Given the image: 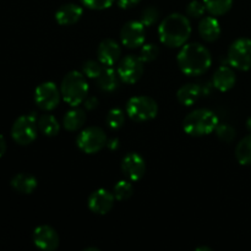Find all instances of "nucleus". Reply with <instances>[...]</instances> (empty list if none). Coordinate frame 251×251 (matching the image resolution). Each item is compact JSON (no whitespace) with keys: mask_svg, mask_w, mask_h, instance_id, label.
<instances>
[{"mask_svg":"<svg viewBox=\"0 0 251 251\" xmlns=\"http://www.w3.org/2000/svg\"><path fill=\"white\" fill-rule=\"evenodd\" d=\"M176 63L184 75L200 76L212 65V55L201 43H185L176 55Z\"/></svg>","mask_w":251,"mask_h":251,"instance_id":"1","label":"nucleus"},{"mask_svg":"<svg viewBox=\"0 0 251 251\" xmlns=\"http://www.w3.org/2000/svg\"><path fill=\"white\" fill-rule=\"evenodd\" d=\"M191 34V24L188 16L179 12L168 15L158 27L161 43L169 48H179L186 43Z\"/></svg>","mask_w":251,"mask_h":251,"instance_id":"2","label":"nucleus"},{"mask_svg":"<svg viewBox=\"0 0 251 251\" xmlns=\"http://www.w3.org/2000/svg\"><path fill=\"white\" fill-rule=\"evenodd\" d=\"M63 100L70 107H78L85 102L88 95L87 77L77 70L69 71L60 85Z\"/></svg>","mask_w":251,"mask_h":251,"instance_id":"3","label":"nucleus"},{"mask_svg":"<svg viewBox=\"0 0 251 251\" xmlns=\"http://www.w3.org/2000/svg\"><path fill=\"white\" fill-rule=\"evenodd\" d=\"M218 123L217 115L212 110L199 108L186 115L183 122V130L190 136H206L215 131Z\"/></svg>","mask_w":251,"mask_h":251,"instance_id":"4","label":"nucleus"},{"mask_svg":"<svg viewBox=\"0 0 251 251\" xmlns=\"http://www.w3.org/2000/svg\"><path fill=\"white\" fill-rule=\"evenodd\" d=\"M126 114L132 122H150L158 114V104L149 96H135L127 100Z\"/></svg>","mask_w":251,"mask_h":251,"instance_id":"5","label":"nucleus"},{"mask_svg":"<svg viewBox=\"0 0 251 251\" xmlns=\"http://www.w3.org/2000/svg\"><path fill=\"white\" fill-rule=\"evenodd\" d=\"M36 113L28 115H21L15 120L11 127V137L20 146H27L37 139L38 132Z\"/></svg>","mask_w":251,"mask_h":251,"instance_id":"6","label":"nucleus"},{"mask_svg":"<svg viewBox=\"0 0 251 251\" xmlns=\"http://www.w3.org/2000/svg\"><path fill=\"white\" fill-rule=\"evenodd\" d=\"M107 134L102 127L88 126L78 134L76 144L86 154H95L107 146Z\"/></svg>","mask_w":251,"mask_h":251,"instance_id":"7","label":"nucleus"},{"mask_svg":"<svg viewBox=\"0 0 251 251\" xmlns=\"http://www.w3.org/2000/svg\"><path fill=\"white\" fill-rule=\"evenodd\" d=\"M228 64L233 69L248 71L251 69V39L238 38L230 44L227 54Z\"/></svg>","mask_w":251,"mask_h":251,"instance_id":"8","label":"nucleus"},{"mask_svg":"<svg viewBox=\"0 0 251 251\" xmlns=\"http://www.w3.org/2000/svg\"><path fill=\"white\" fill-rule=\"evenodd\" d=\"M61 92L60 88L51 81L41 83L37 86L34 91V102L38 105L39 109L44 112H50L55 109L60 103Z\"/></svg>","mask_w":251,"mask_h":251,"instance_id":"9","label":"nucleus"},{"mask_svg":"<svg viewBox=\"0 0 251 251\" xmlns=\"http://www.w3.org/2000/svg\"><path fill=\"white\" fill-rule=\"evenodd\" d=\"M144 61L136 55H126L118 64V75L120 81L126 85H134L142 77L145 71Z\"/></svg>","mask_w":251,"mask_h":251,"instance_id":"10","label":"nucleus"},{"mask_svg":"<svg viewBox=\"0 0 251 251\" xmlns=\"http://www.w3.org/2000/svg\"><path fill=\"white\" fill-rule=\"evenodd\" d=\"M120 41L123 46L129 49H136L142 47L146 41V27L141 21H127L120 29Z\"/></svg>","mask_w":251,"mask_h":251,"instance_id":"11","label":"nucleus"},{"mask_svg":"<svg viewBox=\"0 0 251 251\" xmlns=\"http://www.w3.org/2000/svg\"><path fill=\"white\" fill-rule=\"evenodd\" d=\"M122 172L126 176L127 180L136 183L141 180L146 173V161L141 154L136 152H130L123 158Z\"/></svg>","mask_w":251,"mask_h":251,"instance_id":"12","label":"nucleus"},{"mask_svg":"<svg viewBox=\"0 0 251 251\" xmlns=\"http://www.w3.org/2000/svg\"><path fill=\"white\" fill-rule=\"evenodd\" d=\"M114 202V194L108 191L107 189H97L88 196L87 206L91 212L103 216L112 211Z\"/></svg>","mask_w":251,"mask_h":251,"instance_id":"13","label":"nucleus"},{"mask_svg":"<svg viewBox=\"0 0 251 251\" xmlns=\"http://www.w3.org/2000/svg\"><path fill=\"white\" fill-rule=\"evenodd\" d=\"M33 243L38 249L44 251H54L59 248L60 238L58 232L50 226H38L33 230Z\"/></svg>","mask_w":251,"mask_h":251,"instance_id":"14","label":"nucleus"},{"mask_svg":"<svg viewBox=\"0 0 251 251\" xmlns=\"http://www.w3.org/2000/svg\"><path fill=\"white\" fill-rule=\"evenodd\" d=\"M122 55L119 43L112 38L103 39L97 48V58L104 66H114Z\"/></svg>","mask_w":251,"mask_h":251,"instance_id":"15","label":"nucleus"},{"mask_svg":"<svg viewBox=\"0 0 251 251\" xmlns=\"http://www.w3.org/2000/svg\"><path fill=\"white\" fill-rule=\"evenodd\" d=\"M235 82H237V76L232 66L222 65L213 74L212 85L220 92H228L234 87Z\"/></svg>","mask_w":251,"mask_h":251,"instance_id":"16","label":"nucleus"},{"mask_svg":"<svg viewBox=\"0 0 251 251\" xmlns=\"http://www.w3.org/2000/svg\"><path fill=\"white\" fill-rule=\"evenodd\" d=\"M83 15V10L80 5L74 4V2H68L64 4L55 12V20L61 26H71L76 22L80 21Z\"/></svg>","mask_w":251,"mask_h":251,"instance_id":"17","label":"nucleus"},{"mask_svg":"<svg viewBox=\"0 0 251 251\" xmlns=\"http://www.w3.org/2000/svg\"><path fill=\"white\" fill-rule=\"evenodd\" d=\"M221 25L218 20L215 16H207L203 17L199 24V33H200L201 38L206 42H215L220 38L221 36Z\"/></svg>","mask_w":251,"mask_h":251,"instance_id":"18","label":"nucleus"},{"mask_svg":"<svg viewBox=\"0 0 251 251\" xmlns=\"http://www.w3.org/2000/svg\"><path fill=\"white\" fill-rule=\"evenodd\" d=\"M11 188L15 191L24 195H29L37 189L38 181L32 174L28 173H19L11 179Z\"/></svg>","mask_w":251,"mask_h":251,"instance_id":"19","label":"nucleus"},{"mask_svg":"<svg viewBox=\"0 0 251 251\" xmlns=\"http://www.w3.org/2000/svg\"><path fill=\"white\" fill-rule=\"evenodd\" d=\"M202 93V88L196 83H186L183 85L176 92V100L180 104L185 107H191L195 104Z\"/></svg>","mask_w":251,"mask_h":251,"instance_id":"20","label":"nucleus"},{"mask_svg":"<svg viewBox=\"0 0 251 251\" xmlns=\"http://www.w3.org/2000/svg\"><path fill=\"white\" fill-rule=\"evenodd\" d=\"M98 87L105 92H113L118 88L120 82V77L118 75V71L113 69V66H104L97 78Z\"/></svg>","mask_w":251,"mask_h":251,"instance_id":"21","label":"nucleus"},{"mask_svg":"<svg viewBox=\"0 0 251 251\" xmlns=\"http://www.w3.org/2000/svg\"><path fill=\"white\" fill-rule=\"evenodd\" d=\"M86 119L87 117L85 110L78 107H73V109L66 112L64 115L63 126L68 131H77L85 125Z\"/></svg>","mask_w":251,"mask_h":251,"instance_id":"22","label":"nucleus"},{"mask_svg":"<svg viewBox=\"0 0 251 251\" xmlns=\"http://www.w3.org/2000/svg\"><path fill=\"white\" fill-rule=\"evenodd\" d=\"M39 131L48 137H54L60 131V124L56 118L51 114H43L37 120Z\"/></svg>","mask_w":251,"mask_h":251,"instance_id":"23","label":"nucleus"},{"mask_svg":"<svg viewBox=\"0 0 251 251\" xmlns=\"http://www.w3.org/2000/svg\"><path fill=\"white\" fill-rule=\"evenodd\" d=\"M235 158L242 166H251V134L247 135L237 145Z\"/></svg>","mask_w":251,"mask_h":251,"instance_id":"24","label":"nucleus"},{"mask_svg":"<svg viewBox=\"0 0 251 251\" xmlns=\"http://www.w3.org/2000/svg\"><path fill=\"white\" fill-rule=\"evenodd\" d=\"M206 10L212 16H222L232 9L233 0H202Z\"/></svg>","mask_w":251,"mask_h":251,"instance_id":"25","label":"nucleus"},{"mask_svg":"<svg viewBox=\"0 0 251 251\" xmlns=\"http://www.w3.org/2000/svg\"><path fill=\"white\" fill-rule=\"evenodd\" d=\"M113 194H114V198L117 201L129 200L134 194V186L130 180H120L115 184Z\"/></svg>","mask_w":251,"mask_h":251,"instance_id":"26","label":"nucleus"},{"mask_svg":"<svg viewBox=\"0 0 251 251\" xmlns=\"http://www.w3.org/2000/svg\"><path fill=\"white\" fill-rule=\"evenodd\" d=\"M105 122H107V125L112 130H119L120 127H123V125L125 123L124 112L122 109H119V108H112L108 112Z\"/></svg>","mask_w":251,"mask_h":251,"instance_id":"27","label":"nucleus"},{"mask_svg":"<svg viewBox=\"0 0 251 251\" xmlns=\"http://www.w3.org/2000/svg\"><path fill=\"white\" fill-rule=\"evenodd\" d=\"M103 68H104V65L100 60H87L82 65V74L87 78H95L96 80L100 75Z\"/></svg>","mask_w":251,"mask_h":251,"instance_id":"28","label":"nucleus"},{"mask_svg":"<svg viewBox=\"0 0 251 251\" xmlns=\"http://www.w3.org/2000/svg\"><path fill=\"white\" fill-rule=\"evenodd\" d=\"M158 54H159V48L156 46V44L146 43L141 47L139 58L141 59L144 63H152L153 60H156Z\"/></svg>","mask_w":251,"mask_h":251,"instance_id":"29","label":"nucleus"},{"mask_svg":"<svg viewBox=\"0 0 251 251\" xmlns=\"http://www.w3.org/2000/svg\"><path fill=\"white\" fill-rule=\"evenodd\" d=\"M159 19V11L153 6H149L141 12V17H140V21L144 25L145 27H151L158 21Z\"/></svg>","mask_w":251,"mask_h":251,"instance_id":"30","label":"nucleus"},{"mask_svg":"<svg viewBox=\"0 0 251 251\" xmlns=\"http://www.w3.org/2000/svg\"><path fill=\"white\" fill-rule=\"evenodd\" d=\"M216 135L225 142H232L235 139V129L229 124H220L216 127Z\"/></svg>","mask_w":251,"mask_h":251,"instance_id":"31","label":"nucleus"},{"mask_svg":"<svg viewBox=\"0 0 251 251\" xmlns=\"http://www.w3.org/2000/svg\"><path fill=\"white\" fill-rule=\"evenodd\" d=\"M207 10H206L203 1H199V0H193L186 6V15L190 17H194V19H199V17L203 16V14Z\"/></svg>","mask_w":251,"mask_h":251,"instance_id":"32","label":"nucleus"},{"mask_svg":"<svg viewBox=\"0 0 251 251\" xmlns=\"http://www.w3.org/2000/svg\"><path fill=\"white\" fill-rule=\"evenodd\" d=\"M83 6L91 10H105L113 5L115 0H80Z\"/></svg>","mask_w":251,"mask_h":251,"instance_id":"33","label":"nucleus"},{"mask_svg":"<svg viewBox=\"0 0 251 251\" xmlns=\"http://www.w3.org/2000/svg\"><path fill=\"white\" fill-rule=\"evenodd\" d=\"M140 1H141V0H117L118 5H119V7H122V9H130V7L136 6Z\"/></svg>","mask_w":251,"mask_h":251,"instance_id":"34","label":"nucleus"},{"mask_svg":"<svg viewBox=\"0 0 251 251\" xmlns=\"http://www.w3.org/2000/svg\"><path fill=\"white\" fill-rule=\"evenodd\" d=\"M83 104H85V108L87 110H93L98 105L97 97H87L85 100V102H83Z\"/></svg>","mask_w":251,"mask_h":251,"instance_id":"35","label":"nucleus"},{"mask_svg":"<svg viewBox=\"0 0 251 251\" xmlns=\"http://www.w3.org/2000/svg\"><path fill=\"white\" fill-rule=\"evenodd\" d=\"M107 147L109 150H112V151H114V150H118V147H119V140H118L117 137H113V139L108 140Z\"/></svg>","mask_w":251,"mask_h":251,"instance_id":"36","label":"nucleus"},{"mask_svg":"<svg viewBox=\"0 0 251 251\" xmlns=\"http://www.w3.org/2000/svg\"><path fill=\"white\" fill-rule=\"evenodd\" d=\"M5 151H6V141H5L4 136L0 134V158L4 156Z\"/></svg>","mask_w":251,"mask_h":251,"instance_id":"37","label":"nucleus"},{"mask_svg":"<svg viewBox=\"0 0 251 251\" xmlns=\"http://www.w3.org/2000/svg\"><path fill=\"white\" fill-rule=\"evenodd\" d=\"M196 251H212V248L210 247H199L195 249Z\"/></svg>","mask_w":251,"mask_h":251,"instance_id":"38","label":"nucleus"},{"mask_svg":"<svg viewBox=\"0 0 251 251\" xmlns=\"http://www.w3.org/2000/svg\"><path fill=\"white\" fill-rule=\"evenodd\" d=\"M247 127H248V130H249V131L251 132V117L248 118V120H247Z\"/></svg>","mask_w":251,"mask_h":251,"instance_id":"39","label":"nucleus"},{"mask_svg":"<svg viewBox=\"0 0 251 251\" xmlns=\"http://www.w3.org/2000/svg\"><path fill=\"white\" fill-rule=\"evenodd\" d=\"M85 251H100L98 248H86Z\"/></svg>","mask_w":251,"mask_h":251,"instance_id":"40","label":"nucleus"}]
</instances>
